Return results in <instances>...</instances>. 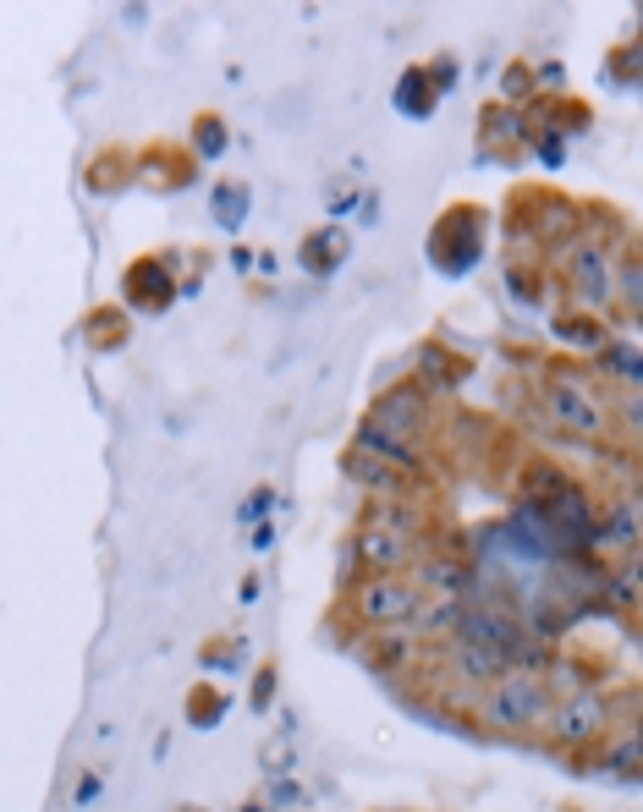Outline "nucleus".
Returning a JSON list of instances; mask_svg holds the SVG:
<instances>
[{"instance_id":"obj_1","label":"nucleus","mask_w":643,"mask_h":812,"mask_svg":"<svg viewBox=\"0 0 643 812\" xmlns=\"http://www.w3.org/2000/svg\"><path fill=\"white\" fill-rule=\"evenodd\" d=\"M544 708H550L544 681H533L528 670H506V675H495V686H490V697H484V719H490L495 730H523V724H539V719H544Z\"/></svg>"},{"instance_id":"obj_2","label":"nucleus","mask_w":643,"mask_h":812,"mask_svg":"<svg viewBox=\"0 0 643 812\" xmlns=\"http://www.w3.org/2000/svg\"><path fill=\"white\" fill-rule=\"evenodd\" d=\"M550 413L561 418V429H572V434H583V440H599V434L610 429L605 401H599L577 373H555V379H550Z\"/></svg>"},{"instance_id":"obj_3","label":"nucleus","mask_w":643,"mask_h":812,"mask_svg":"<svg viewBox=\"0 0 643 812\" xmlns=\"http://www.w3.org/2000/svg\"><path fill=\"white\" fill-rule=\"evenodd\" d=\"M358 610L375 626H402V620H413L424 610V593L413 582H402V577H375V582L358 588Z\"/></svg>"},{"instance_id":"obj_4","label":"nucleus","mask_w":643,"mask_h":812,"mask_svg":"<svg viewBox=\"0 0 643 812\" xmlns=\"http://www.w3.org/2000/svg\"><path fill=\"white\" fill-rule=\"evenodd\" d=\"M605 724H610V708H605V697H594V692H572L566 703L550 708V735H555L561 746H583V741H594Z\"/></svg>"},{"instance_id":"obj_5","label":"nucleus","mask_w":643,"mask_h":812,"mask_svg":"<svg viewBox=\"0 0 643 812\" xmlns=\"http://www.w3.org/2000/svg\"><path fill=\"white\" fill-rule=\"evenodd\" d=\"M358 555L375 566V571H386V577H397L407 560H413V538H407V527H391V522H375V527H364V538H358Z\"/></svg>"},{"instance_id":"obj_6","label":"nucleus","mask_w":643,"mask_h":812,"mask_svg":"<svg viewBox=\"0 0 643 812\" xmlns=\"http://www.w3.org/2000/svg\"><path fill=\"white\" fill-rule=\"evenodd\" d=\"M572 280H577V291L588 297V302H610V258H605V247H577L572 253Z\"/></svg>"},{"instance_id":"obj_7","label":"nucleus","mask_w":643,"mask_h":812,"mask_svg":"<svg viewBox=\"0 0 643 812\" xmlns=\"http://www.w3.org/2000/svg\"><path fill=\"white\" fill-rule=\"evenodd\" d=\"M418 424H424V418H418V401H413V395H391V401L380 406V413L369 418V429H375V434L402 440V445H407V434H418Z\"/></svg>"},{"instance_id":"obj_8","label":"nucleus","mask_w":643,"mask_h":812,"mask_svg":"<svg viewBox=\"0 0 643 812\" xmlns=\"http://www.w3.org/2000/svg\"><path fill=\"white\" fill-rule=\"evenodd\" d=\"M605 533H616V538H621V544L632 549V544H638V506H632V500H621V506L610 511V522H605Z\"/></svg>"},{"instance_id":"obj_9","label":"nucleus","mask_w":643,"mask_h":812,"mask_svg":"<svg viewBox=\"0 0 643 812\" xmlns=\"http://www.w3.org/2000/svg\"><path fill=\"white\" fill-rule=\"evenodd\" d=\"M610 362L621 368V379H627V384H638V357H632V346H616V351H610Z\"/></svg>"},{"instance_id":"obj_10","label":"nucleus","mask_w":643,"mask_h":812,"mask_svg":"<svg viewBox=\"0 0 643 812\" xmlns=\"http://www.w3.org/2000/svg\"><path fill=\"white\" fill-rule=\"evenodd\" d=\"M616 599H621V604H632V599H638V571H632V566H627V577L616 582Z\"/></svg>"},{"instance_id":"obj_11","label":"nucleus","mask_w":643,"mask_h":812,"mask_svg":"<svg viewBox=\"0 0 643 812\" xmlns=\"http://www.w3.org/2000/svg\"><path fill=\"white\" fill-rule=\"evenodd\" d=\"M621 291H627V302H638V269L632 264L621 269Z\"/></svg>"}]
</instances>
